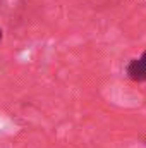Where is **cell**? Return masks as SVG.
<instances>
[{"instance_id": "cell-2", "label": "cell", "mask_w": 146, "mask_h": 148, "mask_svg": "<svg viewBox=\"0 0 146 148\" xmlns=\"http://www.w3.org/2000/svg\"><path fill=\"white\" fill-rule=\"evenodd\" d=\"M0 38H2V29H0Z\"/></svg>"}, {"instance_id": "cell-1", "label": "cell", "mask_w": 146, "mask_h": 148, "mask_svg": "<svg viewBox=\"0 0 146 148\" xmlns=\"http://www.w3.org/2000/svg\"><path fill=\"white\" fill-rule=\"evenodd\" d=\"M127 76L132 81H146V52L139 59H132L127 66Z\"/></svg>"}]
</instances>
